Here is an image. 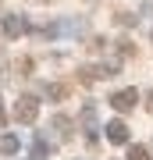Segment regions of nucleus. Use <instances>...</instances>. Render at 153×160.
I'll use <instances>...</instances> for the list:
<instances>
[{
	"instance_id": "7ed1b4c3",
	"label": "nucleus",
	"mask_w": 153,
	"mask_h": 160,
	"mask_svg": "<svg viewBox=\"0 0 153 160\" xmlns=\"http://www.w3.org/2000/svg\"><path fill=\"white\" fill-rule=\"evenodd\" d=\"M107 139H110L114 146H125V142H128V128H125V121H110V125H107Z\"/></svg>"
},
{
	"instance_id": "f257e3e1",
	"label": "nucleus",
	"mask_w": 153,
	"mask_h": 160,
	"mask_svg": "<svg viewBox=\"0 0 153 160\" xmlns=\"http://www.w3.org/2000/svg\"><path fill=\"white\" fill-rule=\"evenodd\" d=\"M36 114H39V103H36V96H22L14 107V121H22V125H32Z\"/></svg>"
},
{
	"instance_id": "0eeeda50",
	"label": "nucleus",
	"mask_w": 153,
	"mask_h": 160,
	"mask_svg": "<svg viewBox=\"0 0 153 160\" xmlns=\"http://www.w3.org/2000/svg\"><path fill=\"white\" fill-rule=\"evenodd\" d=\"M46 92H50L54 100H64V96H68V89H64V86H50V89H46Z\"/></svg>"
},
{
	"instance_id": "39448f33",
	"label": "nucleus",
	"mask_w": 153,
	"mask_h": 160,
	"mask_svg": "<svg viewBox=\"0 0 153 160\" xmlns=\"http://www.w3.org/2000/svg\"><path fill=\"white\" fill-rule=\"evenodd\" d=\"M128 160H150L146 146H132V149H128Z\"/></svg>"
},
{
	"instance_id": "20e7f679",
	"label": "nucleus",
	"mask_w": 153,
	"mask_h": 160,
	"mask_svg": "<svg viewBox=\"0 0 153 160\" xmlns=\"http://www.w3.org/2000/svg\"><path fill=\"white\" fill-rule=\"evenodd\" d=\"M4 32L11 36V39H18V36H25V22H22L18 14H11V18L4 22Z\"/></svg>"
},
{
	"instance_id": "f03ea898",
	"label": "nucleus",
	"mask_w": 153,
	"mask_h": 160,
	"mask_svg": "<svg viewBox=\"0 0 153 160\" xmlns=\"http://www.w3.org/2000/svg\"><path fill=\"white\" fill-rule=\"evenodd\" d=\"M135 103H139V92H135V89H121V92H114V96H110V107L118 110V114H128Z\"/></svg>"
},
{
	"instance_id": "423d86ee",
	"label": "nucleus",
	"mask_w": 153,
	"mask_h": 160,
	"mask_svg": "<svg viewBox=\"0 0 153 160\" xmlns=\"http://www.w3.org/2000/svg\"><path fill=\"white\" fill-rule=\"evenodd\" d=\"M0 149H4V153H14V149H18V139H14V135H7L4 142H0Z\"/></svg>"
},
{
	"instance_id": "1a4fd4ad",
	"label": "nucleus",
	"mask_w": 153,
	"mask_h": 160,
	"mask_svg": "<svg viewBox=\"0 0 153 160\" xmlns=\"http://www.w3.org/2000/svg\"><path fill=\"white\" fill-rule=\"evenodd\" d=\"M150 110H153V92H150Z\"/></svg>"
},
{
	"instance_id": "6e6552de",
	"label": "nucleus",
	"mask_w": 153,
	"mask_h": 160,
	"mask_svg": "<svg viewBox=\"0 0 153 160\" xmlns=\"http://www.w3.org/2000/svg\"><path fill=\"white\" fill-rule=\"evenodd\" d=\"M4 121H7V114H4V110H0V125H4Z\"/></svg>"
}]
</instances>
